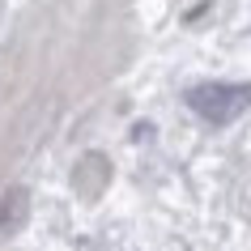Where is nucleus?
I'll return each mask as SVG.
<instances>
[{"instance_id":"obj_1","label":"nucleus","mask_w":251,"mask_h":251,"mask_svg":"<svg viewBox=\"0 0 251 251\" xmlns=\"http://www.w3.org/2000/svg\"><path fill=\"white\" fill-rule=\"evenodd\" d=\"M187 106L209 124H230L234 115H243L251 106V81L230 85V81H204L196 90H187Z\"/></svg>"}]
</instances>
